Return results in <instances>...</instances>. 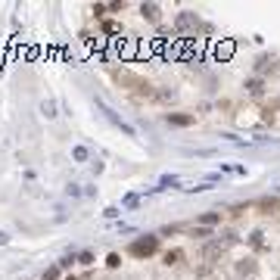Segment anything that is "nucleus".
<instances>
[{
	"label": "nucleus",
	"mask_w": 280,
	"mask_h": 280,
	"mask_svg": "<svg viewBox=\"0 0 280 280\" xmlns=\"http://www.w3.org/2000/svg\"><path fill=\"white\" fill-rule=\"evenodd\" d=\"M165 122H168V125H178V128H187V125H193L196 119H193V116H184V112H168Z\"/></svg>",
	"instance_id": "obj_2"
},
{
	"label": "nucleus",
	"mask_w": 280,
	"mask_h": 280,
	"mask_svg": "<svg viewBox=\"0 0 280 280\" xmlns=\"http://www.w3.org/2000/svg\"><path fill=\"white\" fill-rule=\"evenodd\" d=\"M69 280H75V277H69Z\"/></svg>",
	"instance_id": "obj_6"
},
{
	"label": "nucleus",
	"mask_w": 280,
	"mask_h": 280,
	"mask_svg": "<svg viewBox=\"0 0 280 280\" xmlns=\"http://www.w3.org/2000/svg\"><path fill=\"white\" fill-rule=\"evenodd\" d=\"M237 271H240L243 277H252V274H255V261H252V258H246V261H240V265H237Z\"/></svg>",
	"instance_id": "obj_3"
},
{
	"label": "nucleus",
	"mask_w": 280,
	"mask_h": 280,
	"mask_svg": "<svg viewBox=\"0 0 280 280\" xmlns=\"http://www.w3.org/2000/svg\"><path fill=\"white\" fill-rule=\"evenodd\" d=\"M140 10H143V16H146V19H153V22L159 19V7H156V4H143Z\"/></svg>",
	"instance_id": "obj_4"
},
{
	"label": "nucleus",
	"mask_w": 280,
	"mask_h": 280,
	"mask_svg": "<svg viewBox=\"0 0 280 280\" xmlns=\"http://www.w3.org/2000/svg\"><path fill=\"white\" fill-rule=\"evenodd\" d=\"M156 249H159V240H156V237H143V240H134V243H131V255H137V258L153 255Z\"/></svg>",
	"instance_id": "obj_1"
},
{
	"label": "nucleus",
	"mask_w": 280,
	"mask_h": 280,
	"mask_svg": "<svg viewBox=\"0 0 280 280\" xmlns=\"http://www.w3.org/2000/svg\"><path fill=\"white\" fill-rule=\"evenodd\" d=\"M181 258H184V252L181 249H172V252H165V265H178Z\"/></svg>",
	"instance_id": "obj_5"
}]
</instances>
